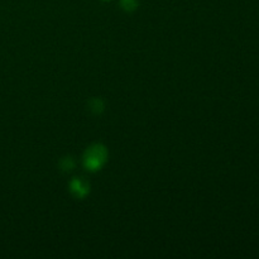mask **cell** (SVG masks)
Segmentation results:
<instances>
[{
    "label": "cell",
    "mask_w": 259,
    "mask_h": 259,
    "mask_svg": "<svg viewBox=\"0 0 259 259\" xmlns=\"http://www.w3.org/2000/svg\"><path fill=\"white\" fill-rule=\"evenodd\" d=\"M106 156H108V152H106V148L103 144H93L85 152L83 163H85V167L88 169L96 171V169H100L101 166L105 163Z\"/></svg>",
    "instance_id": "cell-1"
},
{
    "label": "cell",
    "mask_w": 259,
    "mask_h": 259,
    "mask_svg": "<svg viewBox=\"0 0 259 259\" xmlns=\"http://www.w3.org/2000/svg\"><path fill=\"white\" fill-rule=\"evenodd\" d=\"M71 191L73 195H76L77 197H83L88 195V192L90 191V186H89L88 182L82 179H75L71 181Z\"/></svg>",
    "instance_id": "cell-2"
},
{
    "label": "cell",
    "mask_w": 259,
    "mask_h": 259,
    "mask_svg": "<svg viewBox=\"0 0 259 259\" xmlns=\"http://www.w3.org/2000/svg\"><path fill=\"white\" fill-rule=\"evenodd\" d=\"M120 4L121 8L125 9L126 12H132L138 7V0H120Z\"/></svg>",
    "instance_id": "cell-3"
}]
</instances>
